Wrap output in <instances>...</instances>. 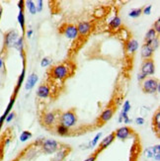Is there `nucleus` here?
Segmentation results:
<instances>
[{"label": "nucleus", "mask_w": 160, "mask_h": 161, "mask_svg": "<svg viewBox=\"0 0 160 161\" xmlns=\"http://www.w3.org/2000/svg\"><path fill=\"white\" fill-rule=\"evenodd\" d=\"M51 58H50V57H45V58H43V60H42V62H41V65L43 66V67H45V66H48V65H50L51 63Z\"/></svg>", "instance_id": "29"}, {"label": "nucleus", "mask_w": 160, "mask_h": 161, "mask_svg": "<svg viewBox=\"0 0 160 161\" xmlns=\"http://www.w3.org/2000/svg\"><path fill=\"white\" fill-rule=\"evenodd\" d=\"M152 126H153V131L156 132V136L159 138V132H160V110L157 109L156 112L154 113L152 118Z\"/></svg>", "instance_id": "14"}, {"label": "nucleus", "mask_w": 160, "mask_h": 161, "mask_svg": "<svg viewBox=\"0 0 160 161\" xmlns=\"http://www.w3.org/2000/svg\"><path fill=\"white\" fill-rule=\"evenodd\" d=\"M133 133V130L130 126H122L118 129L116 131H115V136L116 137H118L119 139H126L129 138L132 136Z\"/></svg>", "instance_id": "10"}, {"label": "nucleus", "mask_w": 160, "mask_h": 161, "mask_svg": "<svg viewBox=\"0 0 160 161\" xmlns=\"http://www.w3.org/2000/svg\"><path fill=\"white\" fill-rule=\"evenodd\" d=\"M2 13H3V8H2V6L0 5V19L2 17Z\"/></svg>", "instance_id": "37"}, {"label": "nucleus", "mask_w": 160, "mask_h": 161, "mask_svg": "<svg viewBox=\"0 0 160 161\" xmlns=\"http://www.w3.org/2000/svg\"><path fill=\"white\" fill-rule=\"evenodd\" d=\"M38 79H39V77H38L37 73H32V74L29 76L28 80H27V83H26V86H25L26 90H31L33 87L36 85Z\"/></svg>", "instance_id": "17"}, {"label": "nucleus", "mask_w": 160, "mask_h": 161, "mask_svg": "<svg viewBox=\"0 0 160 161\" xmlns=\"http://www.w3.org/2000/svg\"><path fill=\"white\" fill-rule=\"evenodd\" d=\"M56 131L58 136L61 137H65V136H68L69 135V129L68 127H66L61 124H57L56 126Z\"/></svg>", "instance_id": "20"}, {"label": "nucleus", "mask_w": 160, "mask_h": 161, "mask_svg": "<svg viewBox=\"0 0 160 161\" xmlns=\"http://www.w3.org/2000/svg\"><path fill=\"white\" fill-rule=\"evenodd\" d=\"M153 50L150 48L148 44H143L141 46V57L143 59L153 58Z\"/></svg>", "instance_id": "16"}, {"label": "nucleus", "mask_w": 160, "mask_h": 161, "mask_svg": "<svg viewBox=\"0 0 160 161\" xmlns=\"http://www.w3.org/2000/svg\"><path fill=\"white\" fill-rule=\"evenodd\" d=\"M15 48L20 51V53H22L24 52V51H23V46H24V39H23V37H21V38H19L18 40H17V42H16V44H15Z\"/></svg>", "instance_id": "24"}, {"label": "nucleus", "mask_w": 160, "mask_h": 161, "mask_svg": "<svg viewBox=\"0 0 160 161\" xmlns=\"http://www.w3.org/2000/svg\"><path fill=\"white\" fill-rule=\"evenodd\" d=\"M76 122H77V116H76V110L74 108H72L64 113H61V115L59 116L58 119V124L68 127V129L76 125Z\"/></svg>", "instance_id": "3"}, {"label": "nucleus", "mask_w": 160, "mask_h": 161, "mask_svg": "<svg viewBox=\"0 0 160 161\" xmlns=\"http://www.w3.org/2000/svg\"><path fill=\"white\" fill-rule=\"evenodd\" d=\"M14 116H15V114H14V113H9V114H8V116L6 117L5 121H6L7 123H10L11 121H12V119L14 118Z\"/></svg>", "instance_id": "34"}, {"label": "nucleus", "mask_w": 160, "mask_h": 161, "mask_svg": "<svg viewBox=\"0 0 160 161\" xmlns=\"http://www.w3.org/2000/svg\"><path fill=\"white\" fill-rule=\"evenodd\" d=\"M115 138H116V136H115V131L114 132H112L111 135H109L108 137H106L102 142H101V143L99 144V147H98V149L95 151V153H100L102 150H104L105 148H107L115 140Z\"/></svg>", "instance_id": "13"}, {"label": "nucleus", "mask_w": 160, "mask_h": 161, "mask_svg": "<svg viewBox=\"0 0 160 161\" xmlns=\"http://www.w3.org/2000/svg\"><path fill=\"white\" fill-rule=\"evenodd\" d=\"M155 72V66H154V60L153 58H148V59H143L141 63V73L145 77L149 75H153Z\"/></svg>", "instance_id": "6"}, {"label": "nucleus", "mask_w": 160, "mask_h": 161, "mask_svg": "<svg viewBox=\"0 0 160 161\" xmlns=\"http://www.w3.org/2000/svg\"><path fill=\"white\" fill-rule=\"evenodd\" d=\"M141 90L145 94H154L159 91V80L155 78H146L141 84Z\"/></svg>", "instance_id": "4"}, {"label": "nucleus", "mask_w": 160, "mask_h": 161, "mask_svg": "<svg viewBox=\"0 0 160 161\" xmlns=\"http://www.w3.org/2000/svg\"><path fill=\"white\" fill-rule=\"evenodd\" d=\"M3 65H4V62H3V60H2L1 58H0V68H1Z\"/></svg>", "instance_id": "38"}, {"label": "nucleus", "mask_w": 160, "mask_h": 161, "mask_svg": "<svg viewBox=\"0 0 160 161\" xmlns=\"http://www.w3.org/2000/svg\"><path fill=\"white\" fill-rule=\"evenodd\" d=\"M157 37H158V35H157V33L155 32V30L153 29V28L149 29V31L145 34V37H144V44H149L150 42H152L153 40L156 39Z\"/></svg>", "instance_id": "18"}, {"label": "nucleus", "mask_w": 160, "mask_h": 161, "mask_svg": "<svg viewBox=\"0 0 160 161\" xmlns=\"http://www.w3.org/2000/svg\"><path fill=\"white\" fill-rule=\"evenodd\" d=\"M18 39H19V36L16 30H11L7 32L4 36V48L5 49L13 48Z\"/></svg>", "instance_id": "8"}, {"label": "nucleus", "mask_w": 160, "mask_h": 161, "mask_svg": "<svg viewBox=\"0 0 160 161\" xmlns=\"http://www.w3.org/2000/svg\"><path fill=\"white\" fill-rule=\"evenodd\" d=\"M27 4V7H28L29 11L31 14H36L37 13V9H36V5H35V2L34 1H32V0H29V1H26L25 2Z\"/></svg>", "instance_id": "23"}, {"label": "nucleus", "mask_w": 160, "mask_h": 161, "mask_svg": "<svg viewBox=\"0 0 160 161\" xmlns=\"http://www.w3.org/2000/svg\"><path fill=\"white\" fill-rule=\"evenodd\" d=\"M131 104H130V102L129 101H125V103L124 104V109H123V112L124 113H125V114H128L129 113V111L131 110Z\"/></svg>", "instance_id": "30"}, {"label": "nucleus", "mask_w": 160, "mask_h": 161, "mask_svg": "<svg viewBox=\"0 0 160 161\" xmlns=\"http://www.w3.org/2000/svg\"><path fill=\"white\" fill-rule=\"evenodd\" d=\"M51 87L48 84V83H43L39 86L38 91H37V95L39 98L41 99H45L49 98L51 94Z\"/></svg>", "instance_id": "12"}, {"label": "nucleus", "mask_w": 160, "mask_h": 161, "mask_svg": "<svg viewBox=\"0 0 160 161\" xmlns=\"http://www.w3.org/2000/svg\"><path fill=\"white\" fill-rule=\"evenodd\" d=\"M59 144L57 142L53 139H46L43 142V145H42V149L45 153L46 154H51V153H56V151H58L61 149V147H59Z\"/></svg>", "instance_id": "7"}, {"label": "nucleus", "mask_w": 160, "mask_h": 161, "mask_svg": "<svg viewBox=\"0 0 160 161\" xmlns=\"http://www.w3.org/2000/svg\"><path fill=\"white\" fill-rule=\"evenodd\" d=\"M76 69L75 64L71 62H66L63 63H59L51 66L48 69V80L50 85H51L55 81H61L63 83L67 78L71 77L74 74Z\"/></svg>", "instance_id": "1"}, {"label": "nucleus", "mask_w": 160, "mask_h": 161, "mask_svg": "<svg viewBox=\"0 0 160 161\" xmlns=\"http://www.w3.org/2000/svg\"><path fill=\"white\" fill-rule=\"evenodd\" d=\"M151 8H152V6L151 5H148L147 7H145L142 9V13L145 15H149L150 14V11H151Z\"/></svg>", "instance_id": "33"}, {"label": "nucleus", "mask_w": 160, "mask_h": 161, "mask_svg": "<svg viewBox=\"0 0 160 161\" xmlns=\"http://www.w3.org/2000/svg\"><path fill=\"white\" fill-rule=\"evenodd\" d=\"M18 22L21 26V29L23 31V35L26 33V28H25V16H24V9H20L19 15H18Z\"/></svg>", "instance_id": "21"}, {"label": "nucleus", "mask_w": 160, "mask_h": 161, "mask_svg": "<svg viewBox=\"0 0 160 161\" xmlns=\"http://www.w3.org/2000/svg\"><path fill=\"white\" fill-rule=\"evenodd\" d=\"M149 46H150V48L153 50V51H156L157 49H158V46H159V38L157 37L156 39H154L153 40L152 42H150L149 44H148Z\"/></svg>", "instance_id": "27"}, {"label": "nucleus", "mask_w": 160, "mask_h": 161, "mask_svg": "<svg viewBox=\"0 0 160 161\" xmlns=\"http://www.w3.org/2000/svg\"><path fill=\"white\" fill-rule=\"evenodd\" d=\"M36 9H37V12H41L43 10V1L42 0H39L36 3Z\"/></svg>", "instance_id": "32"}, {"label": "nucleus", "mask_w": 160, "mask_h": 161, "mask_svg": "<svg viewBox=\"0 0 160 161\" xmlns=\"http://www.w3.org/2000/svg\"><path fill=\"white\" fill-rule=\"evenodd\" d=\"M59 33L64 35L67 39H76L78 37V32L76 26L72 24H63L59 27Z\"/></svg>", "instance_id": "5"}, {"label": "nucleus", "mask_w": 160, "mask_h": 161, "mask_svg": "<svg viewBox=\"0 0 160 161\" xmlns=\"http://www.w3.org/2000/svg\"><path fill=\"white\" fill-rule=\"evenodd\" d=\"M97 156H98V154L97 153H93V155H91L90 157H88L86 160H84V161H95L96 160V158H97Z\"/></svg>", "instance_id": "35"}, {"label": "nucleus", "mask_w": 160, "mask_h": 161, "mask_svg": "<svg viewBox=\"0 0 160 161\" xmlns=\"http://www.w3.org/2000/svg\"><path fill=\"white\" fill-rule=\"evenodd\" d=\"M109 30L111 31H116L117 29L120 28V26H121V19H120L119 16H115L114 18H113L110 23H109Z\"/></svg>", "instance_id": "19"}, {"label": "nucleus", "mask_w": 160, "mask_h": 161, "mask_svg": "<svg viewBox=\"0 0 160 161\" xmlns=\"http://www.w3.org/2000/svg\"><path fill=\"white\" fill-rule=\"evenodd\" d=\"M142 9L143 8H137V9H133L129 13V16L131 18H138L142 14Z\"/></svg>", "instance_id": "25"}, {"label": "nucleus", "mask_w": 160, "mask_h": 161, "mask_svg": "<svg viewBox=\"0 0 160 161\" xmlns=\"http://www.w3.org/2000/svg\"><path fill=\"white\" fill-rule=\"evenodd\" d=\"M155 30V32L157 33V35L159 34V32H160V19H157L155 23H154V28H153Z\"/></svg>", "instance_id": "31"}, {"label": "nucleus", "mask_w": 160, "mask_h": 161, "mask_svg": "<svg viewBox=\"0 0 160 161\" xmlns=\"http://www.w3.org/2000/svg\"><path fill=\"white\" fill-rule=\"evenodd\" d=\"M136 123L137 125H143L144 124V120L142 118H136Z\"/></svg>", "instance_id": "36"}, {"label": "nucleus", "mask_w": 160, "mask_h": 161, "mask_svg": "<svg viewBox=\"0 0 160 161\" xmlns=\"http://www.w3.org/2000/svg\"><path fill=\"white\" fill-rule=\"evenodd\" d=\"M137 48H138V43H137L136 40L132 39V38L130 39L125 44V51L128 55H130V53L135 55V52L136 51Z\"/></svg>", "instance_id": "15"}, {"label": "nucleus", "mask_w": 160, "mask_h": 161, "mask_svg": "<svg viewBox=\"0 0 160 161\" xmlns=\"http://www.w3.org/2000/svg\"><path fill=\"white\" fill-rule=\"evenodd\" d=\"M32 33H33V31H32V30H30V31H29L28 33H27V36H28V37H31Z\"/></svg>", "instance_id": "39"}, {"label": "nucleus", "mask_w": 160, "mask_h": 161, "mask_svg": "<svg viewBox=\"0 0 160 161\" xmlns=\"http://www.w3.org/2000/svg\"><path fill=\"white\" fill-rule=\"evenodd\" d=\"M32 137V133L28 131H24L22 133H21V136H20V140L21 142H26V140H28Z\"/></svg>", "instance_id": "26"}, {"label": "nucleus", "mask_w": 160, "mask_h": 161, "mask_svg": "<svg viewBox=\"0 0 160 161\" xmlns=\"http://www.w3.org/2000/svg\"><path fill=\"white\" fill-rule=\"evenodd\" d=\"M117 111V107L116 106H112V107H109V108H107L105 111H103V113L100 115L99 119H98V126H103L105 125L108 121H110L113 116H114L115 112Z\"/></svg>", "instance_id": "9"}, {"label": "nucleus", "mask_w": 160, "mask_h": 161, "mask_svg": "<svg viewBox=\"0 0 160 161\" xmlns=\"http://www.w3.org/2000/svg\"><path fill=\"white\" fill-rule=\"evenodd\" d=\"M61 115V112L59 111H53V112H48L44 113L41 116V123L42 126H45L46 130H51V127L56 126V123L58 122L59 116Z\"/></svg>", "instance_id": "2"}, {"label": "nucleus", "mask_w": 160, "mask_h": 161, "mask_svg": "<svg viewBox=\"0 0 160 161\" xmlns=\"http://www.w3.org/2000/svg\"><path fill=\"white\" fill-rule=\"evenodd\" d=\"M151 152H152V156L154 157V159L156 161H159V159H160V146H159V144H157L156 146H153L151 148Z\"/></svg>", "instance_id": "22"}, {"label": "nucleus", "mask_w": 160, "mask_h": 161, "mask_svg": "<svg viewBox=\"0 0 160 161\" xmlns=\"http://www.w3.org/2000/svg\"><path fill=\"white\" fill-rule=\"evenodd\" d=\"M76 28L80 37H87L92 31V24L89 22H80Z\"/></svg>", "instance_id": "11"}, {"label": "nucleus", "mask_w": 160, "mask_h": 161, "mask_svg": "<svg viewBox=\"0 0 160 161\" xmlns=\"http://www.w3.org/2000/svg\"><path fill=\"white\" fill-rule=\"evenodd\" d=\"M101 136H102V132H99V133H97L96 137H94V139H93L92 142H91V143H90V146L94 147V146H95V145L98 143V142H99L100 137H101Z\"/></svg>", "instance_id": "28"}]
</instances>
